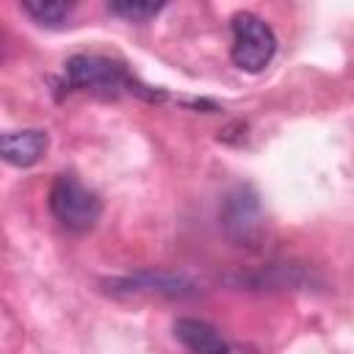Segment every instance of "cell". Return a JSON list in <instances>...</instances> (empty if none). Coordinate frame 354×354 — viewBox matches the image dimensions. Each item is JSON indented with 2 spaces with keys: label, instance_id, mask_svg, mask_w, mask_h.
<instances>
[{
  "label": "cell",
  "instance_id": "1",
  "mask_svg": "<svg viewBox=\"0 0 354 354\" xmlns=\"http://www.w3.org/2000/svg\"><path fill=\"white\" fill-rule=\"evenodd\" d=\"M50 210L61 227L86 232L100 221L102 199L75 174H58L50 188Z\"/></svg>",
  "mask_w": 354,
  "mask_h": 354
},
{
  "label": "cell",
  "instance_id": "2",
  "mask_svg": "<svg viewBox=\"0 0 354 354\" xmlns=\"http://www.w3.org/2000/svg\"><path fill=\"white\" fill-rule=\"evenodd\" d=\"M277 53V36L266 19L252 11L232 17V64L243 72H263Z\"/></svg>",
  "mask_w": 354,
  "mask_h": 354
},
{
  "label": "cell",
  "instance_id": "3",
  "mask_svg": "<svg viewBox=\"0 0 354 354\" xmlns=\"http://www.w3.org/2000/svg\"><path fill=\"white\" fill-rule=\"evenodd\" d=\"M130 86V77L122 64L102 55H75L66 64V88H88L102 94H116Z\"/></svg>",
  "mask_w": 354,
  "mask_h": 354
},
{
  "label": "cell",
  "instance_id": "4",
  "mask_svg": "<svg viewBox=\"0 0 354 354\" xmlns=\"http://www.w3.org/2000/svg\"><path fill=\"white\" fill-rule=\"evenodd\" d=\"M50 147V136L47 130L39 127H28V130H8L0 136V155L6 163L28 169L33 163H39L44 158Z\"/></svg>",
  "mask_w": 354,
  "mask_h": 354
},
{
  "label": "cell",
  "instance_id": "5",
  "mask_svg": "<svg viewBox=\"0 0 354 354\" xmlns=\"http://www.w3.org/2000/svg\"><path fill=\"white\" fill-rule=\"evenodd\" d=\"M174 337L191 351V354H221L227 348V340L218 335L216 326L199 318H177L174 321Z\"/></svg>",
  "mask_w": 354,
  "mask_h": 354
},
{
  "label": "cell",
  "instance_id": "6",
  "mask_svg": "<svg viewBox=\"0 0 354 354\" xmlns=\"http://www.w3.org/2000/svg\"><path fill=\"white\" fill-rule=\"evenodd\" d=\"M122 288L116 290H127V293H160V296H188L194 293V282L177 274H163V271H144L136 277H127L119 282Z\"/></svg>",
  "mask_w": 354,
  "mask_h": 354
},
{
  "label": "cell",
  "instance_id": "7",
  "mask_svg": "<svg viewBox=\"0 0 354 354\" xmlns=\"http://www.w3.org/2000/svg\"><path fill=\"white\" fill-rule=\"evenodd\" d=\"M22 11L30 14L41 25H58V22H64L69 17L72 3H64V0H25Z\"/></svg>",
  "mask_w": 354,
  "mask_h": 354
},
{
  "label": "cell",
  "instance_id": "8",
  "mask_svg": "<svg viewBox=\"0 0 354 354\" xmlns=\"http://www.w3.org/2000/svg\"><path fill=\"white\" fill-rule=\"evenodd\" d=\"M160 8H163L160 3H149V0H111L108 3V11L127 22H147Z\"/></svg>",
  "mask_w": 354,
  "mask_h": 354
},
{
  "label": "cell",
  "instance_id": "9",
  "mask_svg": "<svg viewBox=\"0 0 354 354\" xmlns=\"http://www.w3.org/2000/svg\"><path fill=\"white\" fill-rule=\"evenodd\" d=\"M221 354H257L252 346H243V343H227V348Z\"/></svg>",
  "mask_w": 354,
  "mask_h": 354
}]
</instances>
